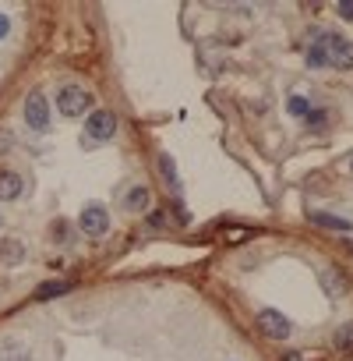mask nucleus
<instances>
[{"label":"nucleus","mask_w":353,"mask_h":361,"mask_svg":"<svg viewBox=\"0 0 353 361\" xmlns=\"http://www.w3.org/2000/svg\"><path fill=\"white\" fill-rule=\"evenodd\" d=\"M325 57H329V64H336L339 71H350L353 68V43L346 39V36H339V32H325Z\"/></svg>","instance_id":"nucleus-2"},{"label":"nucleus","mask_w":353,"mask_h":361,"mask_svg":"<svg viewBox=\"0 0 353 361\" xmlns=\"http://www.w3.org/2000/svg\"><path fill=\"white\" fill-rule=\"evenodd\" d=\"M78 227H82L89 237H99V234H106V227H110V213H106V205H99V202H89L85 209H82V216H78Z\"/></svg>","instance_id":"nucleus-5"},{"label":"nucleus","mask_w":353,"mask_h":361,"mask_svg":"<svg viewBox=\"0 0 353 361\" xmlns=\"http://www.w3.org/2000/svg\"><path fill=\"white\" fill-rule=\"evenodd\" d=\"M339 15H343L346 22H353V0H339Z\"/></svg>","instance_id":"nucleus-19"},{"label":"nucleus","mask_w":353,"mask_h":361,"mask_svg":"<svg viewBox=\"0 0 353 361\" xmlns=\"http://www.w3.org/2000/svg\"><path fill=\"white\" fill-rule=\"evenodd\" d=\"M318 280H322V287H325V294H329V297H343V294L350 290V283H346V277H343L339 270H332V266H325V270H318Z\"/></svg>","instance_id":"nucleus-7"},{"label":"nucleus","mask_w":353,"mask_h":361,"mask_svg":"<svg viewBox=\"0 0 353 361\" xmlns=\"http://www.w3.org/2000/svg\"><path fill=\"white\" fill-rule=\"evenodd\" d=\"M89 107H92V96L82 85H61V92H57V110L64 117H82Z\"/></svg>","instance_id":"nucleus-1"},{"label":"nucleus","mask_w":353,"mask_h":361,"mask_svg":"<svg viewBox=\"0 0 353 361\" xmlns=\"http://www.w3.org/2000/svg\"><path fill=\"white\" fill-rule=\"evenodd\" d=\"M85 135H89L92 142H110V138L117 135V114H113V110H96V114H89Z\"/></svg>","instance_id":"nucleus-4"},{"label":"nucleus","mask_w":353,"mask_h":361,"mask_svg":"<svg viewBox=\"0 0 353 361\" xmlns=\"http://www.w3.org/2000/svg\"><path fill=\"white\" fill-rule=\"evenodd\" d=\"M149 198H152V195H149V188H145V184H135V188L128 191V198H124V202H128V209H131V213H145Z\"/></svg>","instance_id":"nucleus-13"},{"label":"nucleus","mask_w":353,"mask_h":361,"mask_svg":"<svg viewBox=\"0 0 353 361\" xmlns=\"http://www.w3.org/2000/svg\"><path fill=\"white\" fill-rule=\"evenodd\" d=\"M255 326L269 337V340H286L290 337V319L283 316V312H276V308H262V312H258V319H255Z\"/></svg>","instance_id":"nucleus-3"},{"label":"nucleus","mask_w":353,"mask_h":361,"mask_svg":"<svg viewBox=\"0 0 353 361\" xmlns=\"http://www.w3.org/2000/svg\"><path fill=\"white\" fill-rule=\"evenodd\" d=\"M25 124H29L32 131H46V128H50V103H46L43 92H32V96L25 99Z\"/></svg>","instance_id":"nucleus-6"},{"label":"nucleus","mask_w":353,"mask_h":361,"mask_svg":"<svg viewBox=\"0 0 353 361\" xmlns=\"http://www.w3.org/2000/svg\"><path fill=\"white\" fill-rule=\"evenodd\" d=\"M25 244L22 241H15V237H8V241H0V266H18V263H25Z\"/></svg>","instance_id":"nucleus-8"},{"label":"nucleus","mask_w":353,"mask_h":361,"mask_svg":"<svg viewBox=\"0 0 353 361\" xmlns=\"http://www.w3.org/2000/svg\"><path fill=\"white\" fill-rule=\"evenodd\" d=\"M308 220L311 223H318V227H329V230H339V234H346L353 223L350 220H343V216H332V213H308Z\"/></svg>","instance_id":"nucleus-11"},{"label":"nucleus","mask_w":353,"mask_h":361,"mask_svg":"<svg viewBox=\"0 0 353 361\" xmlns=\"http://www.w3.org/2000/svg\"><path fill=\"white\" fill-rule=\"evenodd\" d=\"M283 361H301V354H297V351H286V354H283Z\"/></svg>","instance_id":"nucleus-23"},{"label":"nucleus","mask_w":353,"mask_h":361,"mask_svg":"<svg viewBox=\"0 0 353 361\" xmlns=\"http://www.w3.org/2000/svg\"><path fill=\"white\" fill-rule=\"evenodd\" d=\"M22 177L18 174H11V170H0V202H11V198H18L22 195Z\"/></svg>","instance_id":"nucleus-10"},{"label":"nucleus","mask_w":353,"mask_h":361,"mask_svg":"<svg viewBox=\"0 0 353 361\" xmlns=\"http://www.w3.org/2000/svg\"><path fill=\"white\" fill-rule=\"evenodd\" d=\"M0 223H4V213H0Z\"/></svg>","instance_id":"nucleus-24"},{"label":"nucleus","mask_w":353,"mask_h":361,"mask_svg":"<svg viewBox=\"0 0 353 361\" xmlns=\"http://www.w3.org/2000/svg\"><path fill=\"white\" fill-rule=\"evenodd\" d=\"M53 237H61V241L68 237V223H64V220H57V223H53Z\"/></svg>","instance_id":"nucleus-20"},{"label":"nucleus","mask_w":353,"mask_h":361,"mask_svg":"<svg viewBox=\"0 0 353 361\" xmlns=\"http://www.w3.org/2000/svg\"><path fill=\"white\" fill-rule=\"evenodd\" d=\"M332 347L339 354H353V323H343L336 333H332Z\"/></svg>","instance_id":"nucleus-12"},{"label":"nucleus","mask_w":353,"mask_h":361,"mask_svg":"<svg viewBox=\"0 0 353 361\" xmlns=\"http://www.w3.org/2000/svg\"><path fill=\"white\" fill-rule=\"evenodd\" d=\"M68 290H71L68 280H50V283L36 287V297H39V301H50V297H61V294H68Z\"/></svg>","instance_id":"nucleus-15"},{"label":"nucleus","mask_w":353,"mask_h":361,"mask_svg":"<svg viewBox=\"0 0 353 361\" xmlns=\"http://www.w3.org/2000/svg\"><path fill=\"white\" fill-rule=\"evenodd\" d=\"M0 361H29V347L18 337H4L0 340Z\"/></svg>","instance_id":"nucleus-9"},{"label":"nucleus","mask_w":353,"mask_h":361,"mask_svg":"<svg viewBox=\"0 0 353 361\" xmlns=\"http://www.w3.org/2000/svg\"><path fill=\"white\" fill-rule=\"evenodd\" d=\"M290 114H293V117H308V114H311V103H308L304 96H293V99H290Z\"/></svg>","instance_id":"nucleus-18"},{"label":"nucleus","mask_w":353,"mask_h":361,"mask_svg":"<svg viewBox=\"0 0 353 361\" xmlns=\"http://www.w3.org/2000/svg\"><path fill=\"white\" fill-rule=\"evenodd\" d=\"M159 174L166 177V184H170L173 191H181V177H176V163H173L170 152H163V156H159Z\"/></svg>","instance_id":"nucleus-14"},{"label":"nucleus","mask_w":353,"mask_h":361,"mask_svg":"<svg viewBox=\"0 0 353 361\" xmlns=\"http://www.w3.org/2000/svg\"><path fill=\"white\" fill-rule=\"evenodd\" d=\"M350 167H353V163H350Z\"/></svg>","instance_id":"nucleus-25"},{"label":"nucleus","mask_w":353,"mask_h":361,"mask_svg":"<svg viewBox=\"0 0 353 361\" xmlns=\"http://www.w3.org/2000/svg\"><path fill=\"white\" fill-rule=\"evenodd\" d=\"M322 39H325V36H322ZM308 64H311V68H325V64H329L325 43H311V46H308Z\"/></svg>","instance_id":"nucleus-16"},{"label":"nucleus","mask_w":353,"mask_h":361,"mask_svg":"<svg viewBox=\"0 0 353 361\" xmlns=\"http://www.w3.org/2000/svg\"><path fill=\"white\" fill-rule=\"evenodd\" d=\"M8 29H11V22H8V15H0V39L8 36Z\"/></svg>","instance_id":"nucleus-22"},{"label":"nucleus","mask_w":353,"mask_h":361,"mask_svg":"<svg viewBox=\"0 0 353 361\" xmlns=\"http://www.w3.org/2000/svg\"><path fill=\"white\" fill-rule=\"evenodd\" d=\"M149 223H152V227H166V216H163V213H152Z\"/></svg>","instance_id":"nucleus-21"},{"label":"nucleus","mask_w":353,"mask_h":361,"mask_svg":"<svg viewBox=\"0 0 353 361\" xmlns=\"http://www.w3.org/2000/svg\"><path fill=\"white\" fill-rule=\"evenodd\" d=\"M304 121H308V128H311V131H325V128H329V121H332V114H329V110H311Z\"/></svg>","instance_id":"nucleus-17"}]
</instances>
